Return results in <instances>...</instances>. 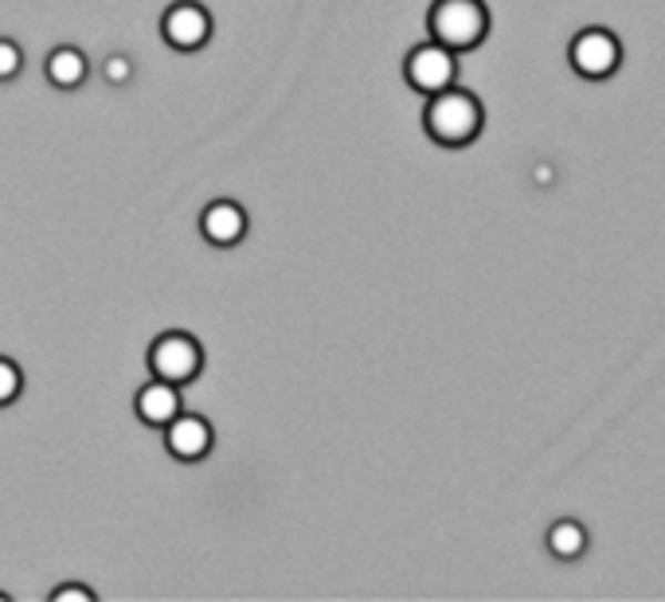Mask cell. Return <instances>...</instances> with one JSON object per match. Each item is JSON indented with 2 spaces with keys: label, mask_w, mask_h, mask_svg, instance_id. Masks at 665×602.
I'll return each instance as SVG.
<instances>
[{
  "label": "cell",
  "mask_w": 665,
  "mask_h": 602,
  "mask_svg": "<svg viewBox=\"0 0 665 602\" xmlns=\"http://www.w3.org/2000/svg\"><path fill=\"white\" fill-rule=\"evenodd\" d=\"M427 28H431V40L450 48L454 55L474 51L490 35V9L482 0H434Z\"/></svg>",
  "instance_id": "7a4b0ae2"
},
{
  "label": "cell",
  "mask_w": 665,
  "mask_h": 602,
  "mask_svg": "<svg viewBox=\"0 0 665 602\" xmlns=\"http://www.w3.org/2000/svg\"><path fill=\"white\" fill-rule=\"evenodd\" d=\"M106 71H110V79H114V83H122L125 74H130V63H125V59H110Z\"/></svg>",
  "instance_id": "9a60e30c"
},
{
  "label": "cell",
  "mask_w": 665,
  "mask_h": 602,
  "mask_svg": "<svg viewBox=\"0 0 665 602\" xmlns=\"http://www.w3.org/2000/svg\"><path fill=\"white\" fill-rule=\"evenodd\" d=\"M403 74H408L411 91L419 94H439L447 91V86H454L458 79V59L450 48H442V43H423V48H416L408 55V63H403Z\"/></svg>",
  "instance_id": "5b68a950"
},
{
  "label": "cell",
  "mask_w": 665,
  "mask_h": 602,
  "mask_svg": "<svg viewBox=\"0 0 665 602\" xmlns=\"http://www.w3.org/2000/svg\"><path fill=\"white\" fill-rule=\"evenodd\" d=\"M20 388H24V376H20V368L0 356V407H9L12 399L20 396Z\"/></svg>",
  "instance_id": "7c38bea8"
},
{
  "label": "cell",
  "mask_w": 665,
  "mask_h": 602,
  "mask_svg": "<svg viewBox=\"0 0 665 602\" xmlns=\"http://www.w3.org/2000/svg\"><path fill=\"white\" fill-rule=\"evenodd\" d=\"M161 32H165V40L173 43L176 51H196L208 43L212 17H208V9H200L196 0H181V4H173V9L165 12Z\"/></svg>",
  "instance_id": "8992f818"
},
{
  "label": "cell",
  "mask_w": 665,
  "mask_h": 602,
  "mask_svg": "<svg viewBox=\"0 0 665 602\" xmlns=\"http://www.w3.org/2000/svg\"><path fill=\"white\" fill-rule=\"evenodd\" d=\"M66 599H79V602H91L94 599V591L91 586H55V591H51V602H66Z\"/></svg>",
  "instance_id": "5bb4252c"
},
{
  "label": "cell",
  "mask_w": 665,
  "mask_h": 602,
  "mask_svg": "<svg viewBox=\"0 0 665 602\" xmlns=\"http://www.w3.org/2000/svg\"><path fill=\"white\" fill-rule=\"evenodd\" d=\"M137 415H142V422H150V427H165L168 419L181 415V388L165 380L145 384V388L137 391Z\"/></svg>",
  "instance_id": "9c48e42d"
},
{
  "label": "cell",
  "mask_w": 665,
  "mask_h": 602,
  "mask_svg": "<svg viewBox=\"0 0 665 602\" xmlns=\"http://www.w3.org/2000/svg\"><path fill=\"white\" fill-rule=\"evenodd\" d=\"M200 364H204V353L200 345L188 337V333H165L150 345V368L157 380L165 384H188L200 376Z\"/></svg>",
  "instance_id": "3957f363"
},
{
  "label": "cell",
  "mask_w": 665,
  "mask_h": 602,
  "mask_svg": "<svg viewBox=\"0 0 665 602\" xmlns=\"http://www.w3.org/2000/svg\"><path fill=\"white\" fill-rule=\"evenodd\" d=\"M86 55L79 48H55L48 55V79L59 86V91H75V86H83L86 79Z\"/></svg>",
  "instance_id": "30bf717a"
},
{
  "label": "cell",
  "mask_w": 665,
  "mask_h": 602,
  "mask_svg": "<svg viewBox=\"0 0 665 602\" xmlns=\"http://www.w3.org/2000/svg\"><path fill=\"white\" fill-rule=\"evenodd\" d=\"M549 552L556 560H580L587 552V529L580 520H556L549 529Z\"/></svg>",
  "instance_id": "8fae6325"
},
{
  "label": "cell",
  "mask_w": 665,
  "mask_h": 602,
  "mask_svg": "<svg viewBox=\"0 0 665 602\" xmlns=\"http://www.w3.org/2000/svg\"><path fill=\"white\" fill-rule=\"evenodd\" d=\"M567 59L583 79H611L623 63V43L607 28H583L567 48Z\"/></svg>",
  "instance_id": "277c9868"
},
{
  "label": "cell",
  "mask_w": 665,
  "mask_h": 602,
  "mask_svg": "<svg viewBox=\"0 0 665 602\" xmlns=\"http://www.w3.org/2000/svg\"><path fill=\"white\" fill-rule=\"evenodd\" d=\"M200 232H204L208 243H216V247H235V243H243V235H247V212H243L235 200H216V204H208L204 215H200Z\"/></svg>",
  "instance_id": "ba28073f"
},
{
  "label": "cell",
  "mask_w": 665,
  "mask_h": 602,
  "mask_svg": "<svg viewBox=\"0 0 665 602\" xmlns=\"http://www.w3.org/2000/svg\"><path fill=\"white\" fill-rule=\"evenodd\" d=\"M212 422L204 415H176V419L165 422V446L168 455L181 458V462H200V458H208L212 450Z\"/></svg>",
  "instance_id": "52a82bcc"
},
{
  "label": "cell",
  "mask_w": 665,
  "mask_h": 602,
  "mask_svg": "<svg viewBox=\"0 0 665 602\" xmlns=\"http://www.w3.org/2000/svg\"><path fill=\"white\" fill-rule=\"evenodd\" d=\"M482 102L474 99L470 91H458V86H447V91L431 94L423 110V125L431 133V141L447 149H462L482 133Z\"/></svg>",
  "instance_id": "6da1fadb"
},
{
  "label": "cell",
  "mask_w": 665,
  "mask_h": 602,
  "mask_svg": "<svg viewBox=\"0 0 665 602\" xmlns=\"http://www.w3.org/2000/svg\"><path fill=\"white\" fill-rule=\"evenodd\" d=\"M0 602H9V594H4V591H0Z\"/></svg>",
  "instance_id": "2e32d148"
},
{
  "label": "cell",
  "mask_w": 665,
  "mask_h": 602,
  "mask_svg": "<svg viewBox=\"0 0 665 602\" xmlns=\"http://www.w3.org/2000/svg\"><path fill=\"white\" fill-rule=\"evenodd\" d=\"M20 63H24V55H20V48L12 40H0V83H9V79H17L20 74Z\"/></svg>",
  "instance_id": "4fadbf2b"
}]
</instances>
